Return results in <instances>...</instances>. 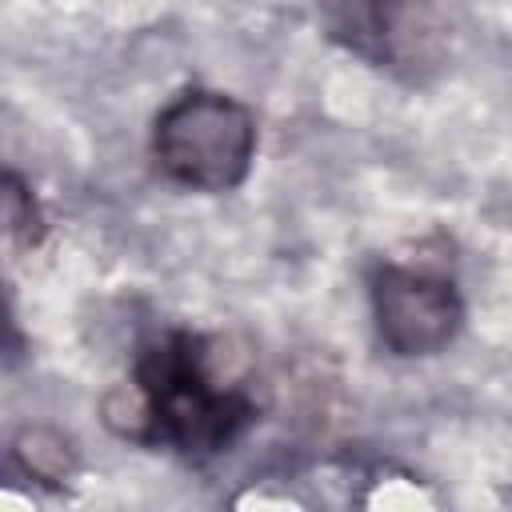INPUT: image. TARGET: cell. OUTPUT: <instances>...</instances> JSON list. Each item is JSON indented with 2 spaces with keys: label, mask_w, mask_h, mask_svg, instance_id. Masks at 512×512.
I'll return each instance as SVG.
<instances>
[{
  "label": "cell",
  "mask_w": 512,
  "mask_h": 512,
  "mask_svg": "<svg viewBox=\"0 0 512 512\" xmlns=\"http://www.w3.org/2000/svg\"><path fill=\"white\" fill-rule=\"evenodd\" d=\"M260 416L256 388L220 336L164 328L136 348L132 384L108 400V428L184 460L228 452Z\"/></svg>",
  "instance_id": "6da1fadb"
},
{
  "label": "cell",
  "mask_w": 512,
  "mask_h": 512,
  "mask_svg": "<svg viewBox=\"0 0 512 512\" xmlns=\"http://www.w3.org/2000/svg\"><path fill=\"white\" fill-rule=\"evenodd\" d=\"M4 220H8L12 240H20V244H36L40 232H44L40 204H36V196L24 188V180H20L16 172H8V180H4Z\"/></svg>",
  "instance_id": "8992f818"
},
{
  "label": "cell",
  "mask_w": 512,
  "mask_h": 512,
  "mask_svg": "<svg viewBox=\"0 0 512 512\" xmlns=\"http://www.w3.org/2000/svg\"><path fill=\"white\" fill-rule=\"evenodd\" d=\"M152 156L180 188L232 192L248 180L256 156V120L224 92L188 88L160 108L152 124Z\"/></svg>",
  "instance_id": "7a4b0ae2"
},
{
  "label": "cell",
  "mask_w": 512,
  "mask_h": 512,
  "mask_svg": "<svg viewBox=\"0 0 512 512\" xmlns=\"http://www.w3.org/2000/svg\"><path fill=\"white\" fill-rule=\"evenodd\" d=\"M368 304L380 344L392 356H436L444 352L464 328V300L460 288L412 264H372L368 272Z\"/></svg>",
  "instance_id": "3957f363"
},
{
  "label": "cell",
  "mask_w": 512,
  "mask_h": 512,
  "mask_svg": "<svg viewBox=\"0 0 512 512\" xmlns=\"http://www.w3.org/2000/svg\"><path fill=\"white\" fill-rule=\"evenodd\" d=\"M336 44L376 68L408 72L436 68V20L428 0H316Z\"/></svg>",
  "instance_id": "277c9868"
},
{
  "label": "cell",
  "mask_w": 512,
  "mask_h": 512,
  "mask_svg": "<svg viewBox=\"0 0 512 512\" xmlns=\"http://www.w3.org/2000/svg\"><path fill=\"white\" fill-rule=\"evenodd\" d=\"M12 456L20 460V468L32 476V480H44V484H60L72 476V452L68 444L48 432V428H24L12 444Z\"/></svg>",
  "instance_id": "5b68a950"
}]
</instances>
